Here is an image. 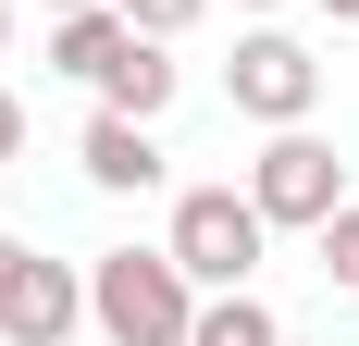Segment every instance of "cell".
<instances>
[{"label":"cell","mask_w":359,"mask_h":346,"mask_svg":"<svg viewBox=\"0 0 359 346\" xmlns=\"http://www.w3.org/2000/svg\"><path fill=\"white\" fill-rule=\"evenodd\" d=\"M87 321H100L111 346H186L198 284H186L174 247H111V260H87Z\"/></svg>","instance_id":"cell-1"},{"label":"cell","mask_w":359,"mask_h":346,"mask_svg":"<svg viewBox=\"0 0 359 346\" xmlns=\"http://www.w3.org/2000/svg\"><path fill=\"white\" fill-rule=\"evenodd\" d=\"M248 13H273V0H248Z\"/></svg>","instance_id":"cell-17"},{"label":"cell","mask_w":359,"mask_h":346,"mask_svg":"<svg viewBox=\"0 0 359 346\" xmlns=\"http://www.w3.org/2000/svg\"><path fill=\"white\" fill-rule=\"evenodd\" d=\"M50 13H87V0H50Z\"/></svg>","instance_id":"cell-15"},{"label":"cell","mask_w":359,"mask_h":346,"mask_svg":"<svg viewBox=\"0 0 359 346\" xmlns=\"http://www.w3.org/2000/svg\"><path fill=\"white\" fill-rule=\"evenodd\" d=\"M161 247L186 260V284H198V297H223V284H248V272H260L273 223H260V198H236V186H186Z\"/></svg>","instance_id":"cell-2"},{"label":"cell","mask_w":359,"mask_h":346,"mask_svg":"<svg viewBox=\"0 0 359 346\" xmlns=\"http://www.w3.org/2000/svg\"><path fill=\"white\" fill-rule=\"evenodd\" d=\"M161 99H174V50H161V37H124V50L100 62V111H137L149 124Z\"/></svg>","instance_id":"cell-7"},{"label":"cell","mask_w":359,"mask_h":346,"mask_svg":"<svg viewBox=\"0 0 359 346\" xmlns=\"http://www.w3.org/2000/svg\"><path fill=\"white\" fill-rule=\"evenodd\" d=\"M223 99L248 111V124H310V99H323V62L297 50V37H236V62H223Z\"/></svg>","instance_id":"cell-4"},{"label":"cell","mask_w":359,"mask_h":346,"mask_svg":"<svg viewBox=\"0 0 359 346\" xmlns=\"http://www.w3.org/2000/svg\"><path fill=\"white\" fill-rule=\"evenodd\" d=\"M323 272H334V284H359V198L323 223Z\"/></svg>","instance_id":"cell-11"},{"label":"cell","mask_w":359,"mask_h":346,"mask_svg":"<svg viewBox=\"0 0 359 346\" xmlns=\"http://www.w3.org/2000/svg\"><path fill=\"white\" fill-rule=\"evenodd\" d=\"M13 148H25V99L0 87V173H13Z\"/></svg>","instance_id":"cell-12"},{"label":"cell","mask_w":359,"mask_h":346,"mask_svg":"<svg viewBox=\"0 0 359 346\" xmlns=\"http://www.w3.org/2000/svg\"><path fill=\"white\" fill-rule=\"evenodd\" d=\"M25 260H37V247H25V235H0V297H13V272H25Z\"/></svg>","instance_id":"cell-13"},{"label":"cell","mask_w":359,"mask_h":346,"mask_svg":"<svg viewBox=\"0 0 359 346\" xmlns=\"http://www.w3.org/2000/svg\"><path fill=\"white\" fill-rule=\"evenodd\" d=\"M323 13H334V25H359V0H323Z\"/></svg>","instance_id":"cell-14"},{"label":"cell","mask_w":359,"mask_h":346,"mask_svg":"<svg viewBox=\"0 0 359 346\" xmlns=\"http://www.w3.org/2000/svg\"><path fill=\"white\" fill-rule=\"evenodd\" d=\"M74 321H87V272L25 260V272H13V297H0V346H62Z\"/></svg>","instance_id":"cell-5"},{"label":"cell","mask_w":359,"mask_h":346,"mask_svg":"<svg viewBox=\"0 0 359 346\" xmlns=\"http://www.w3.org/2000/svg\"><path fill=\"white\" fill-rule=\"evenodd\" d=\"M248 198H260V223H273V235H285V223H310V235H323L334 210H347V161H334L310 124H273V148L248 161Z\"/></svg>","instance_id":"cell-3"},{"label":"cell","mask_w":359,"mask_h":346,"mask_svg":"<svg viewBox=\"0 0 359 346\" xmlns=\"http://www.w3.org/2000/svg\"><path fill=\"white\" fill-rule=\"evenodd\" d=\"M74 161H87V186H111V198H149V186H161V137H149L137 111H87Z\"/></svg>","instance_id":"cell-6"},{"label":"cell","mask_w":359,"mask_h":346,"mask_svg":"<svg viewBox=\"0 0 359 346\" xmlns=\"http://www.w3.org/2000/svg\"><path fill=\"white\" fill-rule=\"evenodd\" d=\"M186 346H285V321L260 310L248 284H223V297H198V321H186Z\"/></svg>","instance_id":"cell-9"},{"label":"cell","mask_w":359,"mask_h":346,"mask_svg":"<svg viewBox=\"0 0 359 346\" xmlns=\"http://www.w3.org/2000/svg\"><path fill=\"white\" fill-rule=\"evenodd\" d=\"M124 0H87V13H62V25H50V74H87V87H100V62L111 50H124Z\"/></svg>","instance_id":"cell-8"},{"label":"cell","mask_w":359,"mask_h":346,"mask_svg":"<svg viewBox=\"0 0 359 346\" xmlns=\"http://www.w3.org/2000/svg\"><path fill=\"white\" fill-rule=\"evenodd\" d=\"M198 13H211V0H124V25H137V37H186Z\"/></svg>","instance_id":"cell-10"},{"label":"cell","mask_w":359,"mask_h":346,"mask_svg":"<svg viewBox=\"0 0 359 346\" xmlns=\"http://www.w3.org/2000/svg\"><path fill=\"white\" fill-rule=\"evenodd\" d=\"M0 37H13V0H0Z\"/></svg>","instance_id":"cell-16"}]
</instances>
